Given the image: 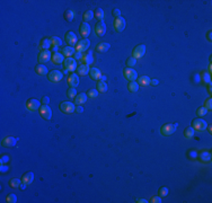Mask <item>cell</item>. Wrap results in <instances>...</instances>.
Segmentation results:
<instances>
[{"instance_id": "cell-1", "label": "cell", "mask_w": 212, "mask_h": 203, "mask_svg": "<svg viewBox=\"0 0 212 203\" xmlns=\"http://www.w3.org/2000/svg\"><path fill=\"white\" fill-rule=\"evenodd\" d=\"M177 127H178L177 123H175V124L167 123V124H165V125H162V127L160 128V132H161V134H164V135H170V134H173V133L176 131Z\"/></svg>"}, {"instance_id": "cell-2", "label": "cell", "mask_w": 212, "mask_h": 203, "mask_svg": "<svg viewBox=\"0 0 212 203\" xmlns=\"http://www.w3.org/2000/svg\"><path fill=\"white\" fill-rule=\"evenodd\" d=\"M59 109H60V111L66 113V114H71V113L74 112L76 106H74V104L71 103V102H62V103L59 105Z\"/></svg>"}, {"instance_id": "cell-3", "label": "cell", "mask_w": 212, "mask_h": 203, "mask_svg": "<svg viewBox=\"0 0 212 203\" xmlns=\"http://www.w3.org/2000/svg\"><path fill=\"white\" fill-rule=\"evenodd\" d=\"M192 128L194 130H196V131L202 132V131H205V129L208 128V124H207V122L204 120L195 119V120L192 121Z\"/></svg>"}, {"instance_id": "cell-4", "label": "cell", "mask_w": 212, "mask_h": 203, "mask_svg": "<svg viewBox=\"0 0 212 203\" xmlns=\"http://www.w3.org/2000/svg\"><path fill=\"white\" fill-rule=\"evenodd\" d=\"M90 46V41L88 38H84L81 41H79L76 45V52H85L88 50V48Z\"/></svg>"}, {"instance_id": "cell-5", "label": "cell", "mask_w": 212, "mask_h": 203, "mask_svg": "<svg viewBox=\"0 0 212 203\" xmlns=\"http://www.w3.org/2000/svg\"><path fill=\"white\" fill-rule=\"evenodd\" d=\"M124 77L129 80V81H136L138 79V72L133 69V68H125L123 70Z\"/></svg>"}, {"instance_id": "cell-6", "label": "cell", "mask_w": 212, "mask_h": 203, "mask_svg": "<svg viewBox=\"0 0 212 203\" xmlns=\"http://www.w3.org/2000/svg\"><path fill=\"white\" fill-rule=\"evenodd\" d=\"M46 76H48V79L51 82H59L63 78V74L61 71H59V70H52V71H50Z\"/></svg>"}, {"instance_id": "cell-7", "label": "cell", "mask_w": 212, "mask_h": 203, "mask_svg": "<svg viewBox=\"0 0 212 203\" xmlns=\"http://www.w3.org/2000/svg\"><path fill=\"white\" fill-rule=\"evenodd\" d=\"M113 26H114V29L116 32H123L125 29V26H126V21L123 17H117V18L114 19Z\"/></svg>"}, {"instance_id": "cell-8", "label": "cell", "mask_w": 212, "mask_h": 203, "mask_svg": "<svg viewBox=\"0 0 212 203\" xmlns=\"http://www.w3.org/2000/svg\"><path fill=\"white\" fill-rule=\"evenodd\" d=\"M26 107H27L28 111L35 112V111H37V110H40V107H41V102L37 100V99H35V98H31V99H28V100L26 102Z\"/></svg>"}, {"instance_id": "cell-9", "label": "cell", "mask_w": 212, "mask_h": 203, "mask_svg": "<svg viewBox=\"0 0 212 203\" xmlns=\"http://www.w3.org/2000/svg\"><path fill=\"white\" fill-rule=\"evenodd\" d=\"M51 58H52V53H51L50 50H43V51H41L40 54H38V62H40L41 64H44V63H46L48 61H50Z\"/></svg>"}, {"instance_id": "cell-10", "label": "cell", "mask_w": 212, "mask_h": 203, "mask_svg": "<svg viewBox=\"0 0 212 203\" xmlns=\"http://www.w3.org/2000/svg\"><path fill=\"white\" fill-rule=\"evenodd\" d=\"M40 115L44 119V120H50L52 117V110L49 107V105H42L40 107Z\"/></svg>"}, {"instance_id": "cell-11", "label": "cell", "mask_w": 212, "mask_h": 203, "mask_svg": "<svg viewBox=\"0 0 212 203\" xmlns=\"http://www.w3.org/2000/svg\"><path fill=\"white\" fill-rule=\"evenodd\" d=\"M63 67L64 69H67L68 71H74L77 69V63H76V60L73 58H66L64 62H63Z\"/></svg>"}, {"instance_id": "cell-12", "label": "cell", "mask_w": 212, "mask_h": 203, "mask_svg": "<svg viewBox=\"0 0 212 203\" xmlns=\"http://www.w3.org/2000/svg\"><path fill=\"white\" fill-rule=\"evenodd\" d=\"M146 53V45L143 44H140V45H137L134 48V50L132 51V56L136 58V59H139V58H142Z\"/></svg>"}, {"instance_id": "cell-13", "label": "cell", "mask_w": 212, "mask_h": 203, "mask_svg": "<svg viewBox=\"0 0 212 203\" xmlns=\"http://www.w3.org/2000/svg\"><path fill=\"white\" fill-rule=\"evenodd\" d=\"M106 33V25L104 21H98L95 25V34L98 37L104 36V34Z\"/></svg>"}, {"instance_id": "cell-14", "label": "cell", "mask_w": 212, "mask_h": 203, "mask_svg": "<svg viewBox=\"0 0 212 203\" xmlns=\"http://www.w3.org/2000/svg\"><path fill=\"white\" fill-rule=\"evenodd\" d=\"M18 139H16V138H14V137H6V138H3L2 139V141H1V146L5 148H13L15 145H16V142H17Z\"/></svg>"}, {"instance_id": "cell-15", "label": "cell", "mask_w": 212, "mask_h": 203, "mask_svg": "<svg viewBox=\"0 0 212 203\" xmlns=\"http://www.w3.org/2000/svg\"><path fill=\"white\" fill-rule=\"evenodd\" d=\"M68 85H69V88H76L79 85V77H78V74H69V77H68Z\"/></svg>"}, {"instance_id": "cell-16", "label": "cell", "mask_w": 212, "mask_h": 203, "mask_svg": "<svg viewBox=\"0 0 212 203\" xmlns=\"http://www.w3.org/2000/svg\"><path fill=\"white\" fill-rule=\"evenodd\" d=\"M66 42L68 43L69 46H73V45H77V35L73 33V32H67L66 34Z\"/></svg>"}, {"instance_id": "cell-17", "label": "cell", "mask_w": 212, "mask_h": 203, "mask_svg": "<svg viewBox=\"0 0 212 203\" xmlns=\"http://www.w3.org/2000/svg\"><path fill=\"white\" fill-rule=\"evenodd\" d=\"M79 32L81 34V36L84 38H87L90 34V26H89L88 23H81L80 25V28H79Z\"/></svg>"}, {"instance_id": "cell-18", "label": "cell", "mask_w": 212, "mask_h": 203, "mask_svg": "<svg viewBox=\"0 0 212 203\" xmlns=\"http://www.w3.org/2000/svg\"><path fill=\"white\" fill-rule=\"evenodd\" d=\"M64 56L61 52H54L52 54V61L55 64H61L64 62Z\"/></svg>"}, {"instance_id": "cell-19", "label": "cell", "mask_w": 212, "mask_h": 203, "mask_svg": "<svg viewBox=\"0 0 212 203\" xmlns=\"http://www.w3.org/2000/svg\"><path fill=\"white\" fill-rule=\"evenodd\" d=\"M77 74H80V76H87L89 72V70H90V68H89V66H87V64H79L78 67H77Z\"/></svg>"}, {"instance_id": "cell-20", "label": "cell", "mask_w": 212, "mask_h": 203, "mask_svg": "<svg viewBox=\"0 0 212 203\" xmlns=\"http://www.w3.org/2000/svg\"><path fill=\"white\" fill-rule=\"evenodd\" d=\"M89 76H90V78H91L93 80L98 81V80L101 79V77H102V74H101L99 69H97V68H90V70H89Z\"/></svg>"}, {"instance_id": "cell-21", "label": "cell", "mask_w": 212, "mask_h": 203, "mask_svg": "<svg viewBox=\"0 0 212 203\" xmlns=\"http://www.w3.org/2000/svg\"><path fill=\"white\" fill-rule=\"evenodd\" d=\"M109 48H111L109 43L102 42V43H98V44L96 45V51H97V52H101V53H105V52H107V51L109 50Z\"/></svg>"}, {"instance_id": "cell-22", "label": "cell", "mask_w": 212, "mask_h": 203, "mask_svg": "<svg viewBox=\"0 0 212 203\" xmlns=\"http://www.w3.org/2000/svg\"><path fill=\"white\" fill-rule=\"evenodd\" d=\"M33 181H34V174L32 172H28V173L24 174L23 177H21V182L27 185H30Z\"/></svg>"}, {"instance_id": "cell-23", "label": "cell", "mask_w": 212, "mask_h": 203, "mask_svg": "<svg viewBox=\"0 0 212 203\" xmlns=\"http://www.w3.org/2000/svg\"><path fill=\"white\" fill-rule=\"evenodd\" d=\"M86 100H87V94L85 92H81L74 97V103L77 105H83L84 103H86Z\"/></svg>"}, {"instance_id": "cell-24", "label": "cell", "mask_w": 212, "mask_h": 203, "mask_svg": "<svg viewBox=\"0 0 212 203\" xmlns=\"http://www.w3.org/2000/svg\"><path fill=\"white\" fill-rule=\"evenodd\" d=\"M61 53L64 56H67V58H71V56L76 53V51H74V48L73 46H69L68 45V46H66V48H63L61 50Z\"/></svg>"}, {"instance_id": "cell-25", "label": "cell", "mask_w": 212, "mask_h": 203, "mask_svg": "<svg viewBox=\"0 0 212 203\" xmlns=\"http://www.w3.org/2000/svg\"><path fill=\"white\" fill-rule=\"evenodd\" d=\"M35 72L38 76H45V74H49V71H48V68H46V66H44V64H37L35 67Z\"/></svg>"}, {"instance_id": "cell-26", "label": "cell", "mask_w": 212, "mask_h": 203, "mask_svg": "<svg viewBox=\"0 0 212 203\" xmlns=\"http://www.w3.org/2000/svg\"><path fill=\"white\" fill-rule=\"evenodd\" d=\"M51 46V40L50 38H42L40 42V49L43 50H49V48Z\"/></svg>"}, {"instance_id": "cell-27", "label": "cell", "mask_w": 212, "mask_h": 203, "mask_svg": "<svg viewBox=\"0 0 212 203\" xmlns=\"http://www.w3.org/2000/svg\"><path fill=\"white\" fill-rule=\"evenodd\" d=\"M96 85H97V88H96V89H97V92H107V89H108L106 81L98 80Z\"/></svg>"}, {"instance_id": "cell-28", "label": "cell", "mask_w": 212, "mask_h": 203, "mask_svg": "<svg viewBox=\"0 0 212 203\" xmlns=\"http://www.w3.org/2000/svg\"><path fill=\"white\" fill-rule=\"evenodd\" d=\"M81 61L84 62V64H87V66L91 64V63H93V61H94V58H93V54H91V52H90V51H88V53H86L85 56H83Z\"/></svg>"}, {"instance_id": "cell-29", "label": "cell", "mask_w": 212, "mask_h": 203, "mask_svg": "<svg viewBox=\"0 0 212 203\" xmlns=\"http://www.w3.org/2000/svg\"><path fill=\"white\" fill-rule=\"evenodd\" d=\"M138 84H139V86L140 85L141 86H148V85H150V78L147 77V76H141V77L138 78Z\"/></svg>"}, {"instance_id": "cell-30", "label": "cell", "mask_w": 212, "mask_h": 203, "mask_svg": "<svg viewBox=\"0 0 212 203\" xmlns=\"http://www.w3.org/2000/svg\"><path fill=\"white\" fill-rule=\"evenodd\" d=\"M127 89L131 92H137L139 90V84L137 81H130V84L127 85Z\"/></svg>"}, {"instance_id": "cell-31", "label": "cell", "mask_w": 212, "mask_h": 203, "mask_svg": "<svg viewBox=\"0 0 212 203\" xmlns=\"http://www.w3.org/2000/svg\"><path fill=\"white\" fill-rule=\"evenodd\" d=\"M194 132H195V130L193 129L192 127H189V128H186V129L184 130V135H185V138L191 139V138H193Z\"/></svg>"}, {"instance_id": "cell-32", "label": "cell", "mask_w": 212, "mask_h": 203, "mask_svg": "<svg viewBox=\"0 0 212 203\" xmlns=\"http://www.w3.org/2000/svg\"><path fill=\"white\" fill-rule=\"evenodd\" d=\"M50 40H51V44H52L53 46H61L62 45V41H61V38L58 36H52L50 37Z\"/></svg>"}, {"instance_id": "cell-33", "label": "cell", "mask_w": 212, "mask_h": 203, "mask_svg": "<svg viewBox=\"0 0 212 203\" xmlns=\"http://www.w3.org/2000/svg\"><path fill=\"white\" fill-rule=\"evenodd\" d=\"M94 16L97 19H99L101 21H103V18H104V11L102 8H96L95 13H94Z\"/></svg>"}, {"instance_id": "cell-34", "label": "cell", "mask_w": 212, "mask_h": 203, "mask_svg": "<svg viewBox=\"0 0 212 203\" xmlns=\"http://www.w3.org/2000/svg\"><path fill=\"white\" fill-rule=\"evenodd\" d=\"M73 18H74V13H73L71 9L66 10V13H64V19H66L67 21H72Z\"/></svg>"}, {"instance_id": "cell-35", "label": "cell", "mask_w": 212, "mask_h": 203, "mask_svg": "<svg viewBox=\"0 0 212 203\" xmlns=\"http://www.w3.org/2000/svg\"><path fill=\"white\" fill-rule=\"evenodd\" d=\"M23 182L20 181V180H18V178H11L10 181H9V185L13 187V188H17V187H20V184H21Z\"/></svg>"}, {"instance_id": "cell-36", "label": "cell", "mask_w": 212, "mask_h": 203, "mask_svg": "<svg viewBox=\"0 0 212 203\" xmlns=\"http://www.w3.org/2000/svg\"><path fill=\"white\" fill-rule=\"evenodd\" d=\"M93 18H94V11H91V10L85 11V14H84V23H87V21L91 20Z\"/></svg>"}, {"instance_id": "cell-37", "label": "cell", "mask_w": 212, "mask_h": 203, "mask_svg": "<svg viewBox=\"0 0 212 203\" xmlns=\"http://www.w3.org/2000/svg\"><path fill=\"white\" fill-rule=\"evenodd\" d=\"M208 110L204 107V106H202V107H200V109H197V111H196V115L199 116V117H202V116H204V115H207V113H208Z\"/></svg>"}, {"instance_id": "cell-38", "label": "cell", "mask_w": 212, "mask_h": 203, "mask_svg": "<svg viewBox=\"0 0 212 203\" xmlns=\"http://www.w3.org/2000/svg\"><path fill=\"white\" fill-rule=\"evenodd\" d=\"M136 63H137V59L133 58V56H130V58L126 60V66H127V68H132L133 66H136Z\"/></svg>"}, {"instance_id": "cell-39", "label": "cell", "mask_w": 212, "mask_h": 203, "mask_svg": "<svg viewBox=\"0 0 212 203\" xmlns=\"http://www.w3.org/2000/svg\"><path fill=\"white\" fill-rule=\"evenodd\" d=\"M168 188L167 187H160L158 191V195L160 198H164V196H167L168 195Z\"/></svg>"}, {"instance_id": "cell-40", "label": "cell", "mask_w": 212, "mask_h": 203, "mask_svg": "<svg viewBox=\"0 0 212 203\" xmlns=\"http://www.w3.org/2000/svg\"><path fill=\"white\" fill-rule=\"evenodd\" d=\"M6 201L8 203H16L17 202V196L15 194H9V195H7Z\"/></svg>"}, {"instance_id": "cell-41", "label": "cell", "mask_w": 212, "mask_h": 203, "mask_svg": "<svg viewBox=\"0 0 212 203\" xmlns=\"http://www.w3.org/2000/svg\"><path fill=\"white\" fill-rule=\"evenodd\" d=\"M210 159H211L210 152H205V151H203V152L201 153V160H202V161H209Z\"/></svg>"}, {"instance_id": "cell-42", "label": "cell", "mask_w": 212, "mask_h": 203, "mask_svg": "<svg viewBox=\"0 0 212 203\" xmlns=\"http://www.w3.org/2000/svg\"><path fill=\"white\" fill-rule=\"evenodd\" d=\"M202 77V80L205 82V84H211V77H210V74H207V72H203V74H201Z\"/></svg>"}, {"instance_id": "cell-43", "label": "cell", "mask_w": 212, "mask_h": 203, "mask_svg": "<svg viewBox=\"0 0 212 203\" xmlns=\"http://www.w3.org/2000/svg\"><path fill=\"white\" fill-rule=\"evenodd\" d=\"M67 96H68L69 98H74V97L77 96V90H76V88H69L68 92H67Z\"/></svg>"}, {"instance_id": "cell-44", "label": "cell", "mask_w": 212, "mask_h": 203, "mask_svg": "<svg viewBox=\"0 0 212 203\" xmlns=\"http://www.w3.org/2000/svg\"><path fill=\"white\" fill-rule=\"evenodd\" d=\"M97 95H98L97 89H89L87 92V96L90 97V98H95V97H97Z\"/></svg>"}, {"instance_id": "cell-45", "label": "cell", "mask_w": 212, "mask_h": 203, "mask_svg": "<svg viewBox=\"0 0 212 203\" xmlns=\"http://www.w3.org/2000/svg\"><path fill=\"white\" fill-rule=\"evenodd\" d=\"M204 107L208 110V111H210L212 109V99H211V97L210 98H208L205 102H204Z\"/></svg>"}, {"instance_id": "cell-46", "label": "cell", "mask_w": 212, "mask_h": 203, "mask_svg": "<svg viewBox=\"0 0 212 203\" xmlns=\"http://www.w3.org/2000/svg\"><path fill=\"white\" fill-rule=\"evenodd\" d=\"M149 202H151V203H160V202H161V198H160L159 195H158V196H151Z\"/></svg>"}, {"instance_id": "cell-47", "label": "cell", "mask_w": 212, "mask_h": 203, "mask_svg": "<svg viewBox=\"0 0 212 203\" xmlns=\"http://www.w3.org/2000/svg\"><path fill=\"white\" fill-rule=\"evenodd\" d=\"M41 103H42L43 105H49V103H50V97H49V96H43L42 99H41Z\"/></svg>"}, {"instance_id": "cell-48", "label": "cell", "mask_w": 212, "mask_h": 203, "mask_svg": "<svg viewBox=\"0 0 212 203\" xmlns=\"http://www.w3.org/2000/svg\"><path fill=\"white\" fill-rule=\"evenodd\" d=\"M113 16L115 17V18H117V17H121V10L120 9H117V8H115V9H113Z\"/></svg>"}, {"instance_id": "cell-49", "label": "cell", "mask_w": 212, "mask_h": 203, "mask_svg": "<svg viewBox=\"0 0 212 203\" xmlns=\"http://www.w3.org/2000/svg\"><path fill=\"white\" fill-rule=\"evenodd\" d=\"M8 161H9V157H8V155H3V156L1 157L0 164H7Z\"/></svg>"}, {"instance_id": "cell-50", "label": "cell", "mask_w": 212, "mask_h": 203, "mask_svg": "<svg viewBox=\"0 0 212 203\" xmlns=\"http://www.w3.org/2000/svg\"><path fill=\"white\" fill-rule=\"evenodd\" d=\"M73 56H74V58H73L74 60H81L83 56H84V54H83L81 52H76V53L73 54Z\"/></svg>"}, {"instance_id": "cell-51", "label": "cell", "mask_w": 212, "mask_h": 203, "mask_svg": "<svg viewBox=\"0 0 212 203\" xmlns=\"http://www.w3.org/2000/svg\"><path fill=\"white\" fill-rule=\"evenodd\" d=\"M74 112H77L78 114H79V113H83V112H84V107H83L81 105H77V107H76Z\"/></svg>"}, {"instance_id": "cell-52", "label": "cell", "mask_w": 212, "mask_h": 203, "mask_svg": "<svg viewBox=\"0 0 212 203\" xmlns=\"http://www.w3.org/2000/svg\"><path fill=\"white\" fill-rule=\"evenodd\" d=\"M158 84H159V81L157 79H151V80H150V85H152V86H157Z\"/></svg>"}, {"instance_id": "cell-53", "label": "cell", "mask_w": 212, "mask_h": 203, "mask_svg": "<svg viewBox=\"0 0 212 203\" xmlns=\"http://www.w3.org/2000/svg\"><path fill=\"white\" fill-rule=\"evenodd\" d=\"M8 170V166H6L5 164H1V173H5Z\"/></svg>"}, {"instance_id": "cell-54", "label": "cell", "mask_w": 212, "mask_h": 203, "mask_svg": "<svg viewBox=\"0 0 212 203\" xmlns=\"http://www.w3.org/2000/svg\"><path fill=\"white\" fill-rule=\"evenodd\" d=\"M193 79H194V81H196V82H199L200 81V77H199V74H196L193 76Z\"/></svg>"}, {"instance_id": "cell-55", "label": "cell", "mask_w": 212, "mask_h": 203, "mask_svg": "<svg viewBox=\"0 0 212 203\" xmlns=\"http://www.w3.org/2000/svg\"><path fill=\"white\" fill-rule=\"evenodd\" d=\"M190 155H192V156H191V158H196V157H197V153L194 152V151H191V152H190Z\"/></svg>"}, {"instance_id": "cell-56", "label": "cell", "mask_w": 212, "mask_h": 203, "mask_svg": "<svg viewBox=\"0 0 212 203\" xmlns=\"http://www.w3.org/2000/svg\"><path fill=\"white\" fill-rule=\"evenodd\" d=\"M137 202L138 203H147V202H149V201H147V200H144V199H139Z\"/></svg>"}, {"instance_id": "cell-57", "label": "cell", "mask_w": 212, "mask_h": 203, "mask_svg": "<svg viewBox=\"0 0 212 203\" xmlns=\"http://www.w3.org/2000/svg\"><path fill=\"white\" fill-rule=\"evenodd\" d=\"M208 92H209V94H211V84H208Z\"/></svg>"}, {"instance_id": "cell-58", "label": "cell", "mask_w": 212, "mask_h": 203, "mask_svg": "<svg viewBox=\"0 0 212 203\" xmlns=\"http://www.w3.org/2000/svg\"><path fill=\"white\" fill-rule=\"evenodd\" d=\"M208 40L211 42V40H212L211 38V32H209V33H208Z\"/></svg>"}, {"instance_id": "cell-59", "label": "cell", "mask_w": 212, "mask_h": 203, "mask_svg": "<svg viewBox=\"0 0 212 203\" xmlns=\"http://www.w3.org/2000/svg\"><path fill=\"white\" fill-rule=\"evenodd\" d=\"M99 80H103V81H105L106 80V77L104 76V74H102V77H101V79Z\"/></svg>"}, {"instance_id": "cell-60", "label": "cell", "mask_w": 212, "mask_h": 203, "mask_svg": "<svg viewBox=\"0 0 212 203\" xmlns=\"http://www.w3.org/2000/svg\"><path fill=\"white\" fill-rule=\"evenodd\" d=\"M58 49H59L58 46H53V48H52V50L54 51V52H56V51H58Z\"/></svg>"}, {"instance_id": "cell-61", "label": "cell", "mask_w": 212, "mask_h": 203, "mask_svg": "<svg viewBox=\"0 0 212 203\" xmlns=\"http://www.w3.org/2000/svg\"><path fill=\"white\" fill-rule=\"evenodd\" d=\"M68 72H69V71H68V70H67V69H64V70H63V71H62V74H68Z\"/></svg>"}]
</instances>
